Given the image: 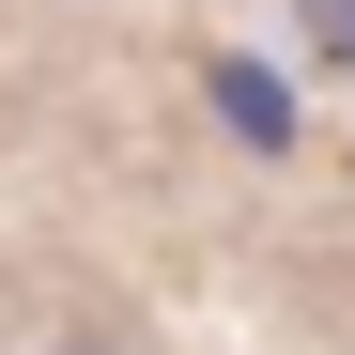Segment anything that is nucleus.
I'll return each instance as SVG.
<instances>
[{
  "mask_svg": "<svg viewBox=\"0 0 355 355\" xmlns=\"http://www.w3.org/2000/svg\"><path fill=\"white\" fill-rule=\"evenodd\" d=\"M309 31H324V46H355V0H309Z\"/></svg>",
  "mask_w": 355,
  "mask_h": 355,
  "instance_id": "nucleus-1",
  "label": "nucleus"
}]
</instances>
